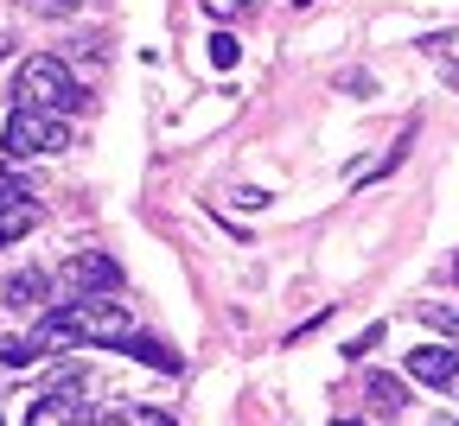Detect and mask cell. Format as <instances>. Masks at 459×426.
<instances>
[{
  "mask_svg": "<svg viewBox=\"0 0 459 426\" xmlns=\"http://www.w3.org/2000/svg\"><path fill=\"white\" fill-rule=\"evenodd\" d=\"M39 223H45V210H39L32 192H0V249L20 242V235H32Z\"/></svg>",
  "mask_w": 459,
  "mask_h": 426,
  "instance_id": "5b68a950",
  "label": "cell"
},
{
  "mask_svg": "<svg viewBox=\"0 0 459 426\" xmlns=\"http://www.w3.org/2000/svg\"><path fill=\"white\" fill-rule=\"evenodd\" d=\"M440 426H453V420H440Z\"/></svg>",
  "mask_w": 459,
  "mask_h": 426,
  "instance_id": "ac0fdd59",
  "label": "cell"
},
{
  "mask_svg": "<svg viewBox=\"0 0 459 426\" xmlns=\"http://www.w3.org/2000/svg\"><path fill=\"white\" fill-rule=\"evenodd\" d=\"M237 57H243V45L230 38V32H217V38H211V64H217V71H230Z\"/></svg>",
  "mask_w": 459,
  "mask_h": 426,
  "instance_id": "7c38bea8",
  "label": "cell"
},
{
  "mask_svg": "<svg viewBox=\"0 0 459 426\" xmlns=\"http://www.w3.org/2000/svg\"><path fill=\"white\" fill-rule=\"evenodd\" d=\"M415 319H421V325H434V331H446V337L459 344V312H453V306H421Z\"/></svg>",
  "mask_w": 459,
  "mask_h": 426,
  "instance_id": "30bf717a",
  "label": "cell"
},
{
  "mask_svg": "<svg viewBox=\"0 0 459 426\" xmlns=\"http://www.w3.org/2000/svg\"><path fill=\"white\" fill-rule=\"evenodd\" d=\"M65 286H71V299H108L115 286H122V268L90 249V255H71L65 261Z\"/></svg>",
  "mask_w": 459,
  "mask_h": 426,
  "instance_id": "3957f363",
  "label": "cell"
},
{
  "mask_svg": "<svg viewBox=\"0 0 459 426\" xmlns=\"http://www.w3.org/2000/svg\"><path fill=\"white\" fill-rule=\"evenodd\" d=\"M0 147H7V159H26V153H57V147H71V121H65V115L20 108V115H7V134H0Z\"/></svg>",
  "mask_w": 459,
  "mask_h": 426,
  "instance_id": "7a4b0ae2",
  "label": "cell"
},
{
  "mask_svg": "<svg viewBox=\"0 0 459 426\" xmlns=\"http://www.w3.org/2000/svg\"><path fill=\"white\" fill-rule=\"evenodd\" d=\"M83 83L57 64V57H26L20 64V83H13V108H39V115H71L83 108Z\"/></svg>",
  "mask_w": 459,
  "mask_h": 426,
  "instance_id": "6da1fadb",
  "label": "cell"
},
{
  "mask_svg": "<svg viewBox=\"0 0 459 426\" xmlns=\"http://www.w3.org/2000/svg\"><path fill=\"white\" fill-rule=\"evenodd\" d=\"M453 286H459V255H453Z\"/></svg>",
  "mask_w": 459,
  "mask_h": 426,
  "instance_id": "2e32d148",
  "label": "cell"
},
{
  "mask_svg": "<svg viewBox=\"0 0 459 426\" xmlns=\"http://www.w3.org/2000/svg\"><path fill=\"white\" fill-rule=\"evenodd\" d=\"M96 426H172V413H160V407H108V413H96Z\"/></svg>",
  "mask_w": 459,
  "mask_h": 426,
  "instance_id": "9c48e42d",
  "label": "cell"
},
{
  "mask_svg": "<svg viewBox=\"0 0 459 426\" xmlns=\"http://www.w3.org/2000/svg\"><path fill=\"white\" fill-rule=\"evenodd\" d=\"M122 350H128V356H141L147 370H160V376H179V356H172L166 344H153V337H141V331H134V337H128Z\"/></svg>",
  "mask_w": 459,
  "mask_h": 426,
  "instance_id": "ba28073f",
  "label": "cell"
},
{
  "mask_svg": "<svg viewBox=\"0 0 459 426\" xmlns=\"http://www.w3.org/2000/svg\"><path fill=\"white\" fill-rule=\"evenodd\" d=\"M332 426H364V420H332Z\"/></svg>",
  "mask_w": 459,
  "mask_h": 426,
  "instance_id": "9a60e30c",
  "label": "cell"
},
{
  "mask_svg": "<svg viewBox=\"0 0 459 426\" xmlns=\"http://www.w3.org/2000/svg\"><path fill=\"white\" fill-rule=\"evenodd\" d=\"M300 7H313V0H300Z\"/></svg>",
  "mask_w": 459,
  "mask_h": 426,
  "instance_id": "e0dca14e",
  "label": "cell"
},
{
  "mask_svg": "<svg viewBox=\"0 0 459 426\" xmlns=\"http://www.w3.org/2000/svg\"><path fill=\"white\" fill-rule=\"evenodd\" d=\"M0 293H7V306H39V299L51 293V274H45V268H32V274H13V280L0 286Z\"/></svg>",
  "mask_w": 459,
  "mask_h": 426,
  "instance_id": "52a82bcc",
  "label": "cell"
},
{
  "mask_svg": "<svg viewBox=\"0 0 459 426\" xmlns=\"http://www.w3.org/2000/svg\"><path fill=\"white\" fill-rule=\"evenodd\" d=\"M377 344H383V325H370V331H358L351 344H344V356H370Z\"/></svg>",
  "mask_w": 459,
  "mask_h": 426,
  "instance_id": "4fadbf2b",
  "label": "cell"
},
{
  "mask_svg": "<svg viewBox=\"0 0 459 426\" xmlns=\"http://www.w3.org/2000/svg\"><path fill=\"white\" fill-rule=\"evenodd\" d=\"M26 426H96V420H90L83 395L71 388V395H45V401L26 413Z\"/></svg>",
  "mask_w": 459,
  "mask_h": 426,
  "instance_id": "8992f818",
  "label": "cell"
},
{
  "mask_svg": "<svg viewBox=\"0 0 459 426\" xmlns=\"http://www.w3.org/2000/svg\"><path fill=\"white\" fill-rule=\"evenodd\" d=\"M0 51H7V45H0Z\"/></svg>",
  "mask_w": 459,
  "mask_h": 426,
  "instance_id": "d6986e66",
  "label": "cell"
},
{
  "mask_svg": "<svg viewBox=\"0 0 459 426\" xmlns=\"http://www.w3.org/2000/svg\"><path fill=\"white\" fill-rule=\"evenodd\" d=\"M370 395H377L383 407H402V401H409V388H402L395 376H370Z\"/></svg>",
  "mask_w": 459,
  "mask_h": 426,
  "instance_id": "8fae6325",
  "label": "cell"
},
{
  "mask_svg": "<svg viewBox=\"0 0 459 426\" xmlns=\"http://www.w3.org/2000/svg\"><path fill=\"white\" fill-rule=\"evenodd\" d=\"M409 376H415L421 388H440V395L459 401V350H446V344H421V350L409 356Z\"/></svg>",
  "mask_w": 459,
  "mask_h": 426,
  "instance_id": "277c9868",
  "label": "cell"
},
{
  "mask_svg": "<svg viewBox=\"0 0 459 426\" xmlns=\"http://www.w3.org/2000/svg\"><path fill=\"white\" fill-rule=\"evenodd\" d=\"M0 192H20V172L13 166H0Z\"/></svg>",
  "mask_w": 459,
  "mask_h": 426,
  "instance_id": "5bb4252c",
  "label": "cell"
}]
</instances>
